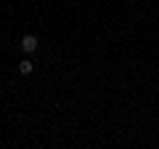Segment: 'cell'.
I'll list each match as a JSON object with an SVG mask.
<instances>
[{"instance_id":"1","label":"cell","mask_w":159,"mask_h":149,"mask_svg":"<svg viewBox=\"0 0 159 149\" xmlns=\"http://www.w3.org/2000/svg\"><path fill=\"white\" fill-rule=\"evenodd\" d=\"M37 48H40V43H37L34 35H24V37H21V51L24 53H34Z\"/></svg>"},{"instance_id":"2","label":"cell","mask_w":159,"mask_h":149,"mask_svg":"<svg viewBox=\"0 0 159 149\" xmlns=\"http://www.w3.org/2000/svg\"><path fill=\"white\" fill-rule=\"evenodd\" d=\"M34 69V64L29 61V59H24V61H19V74H24V77H27L29 72H32Z\"/></svg>"}]
</instances>
